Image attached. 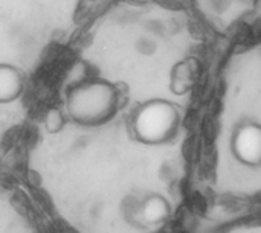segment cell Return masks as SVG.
<instances>
[{
  "mask_svg": "<svg viewBox=\"0 0 261 233\" xmlns=\"http://www.w3.org/2000/svg\"><path fill=\"white\" fill-rule=\"evenodd\" d=\"M64 127V114L58 108H50L44 116V128L47 133H60Z\"/></svg>",
  "mask_w": 261,
  "mask_h": 233,
  "instance_id": "52a82bcc",
  "label": "cell"
},
{
  "mask_svg": "<svg viewBox=\"0 0 261 233\" xmlns=\"http://www.w3.org/2000/svg\"><path fill=\"white\" fill-rule=\"evenodd\" d=\"M23 73L11 66L0 64V104H8L17 99L23 92Z\"/></svg>",
  "mask_w": 261,
  "mask_h": 233,
  "instance_id": "8992f818",
  "label": "cell"
},
{
  "mask_svg": "<svg viewBox=\"0 0 261 233\" xmlns=\"http://www.w3.org/2000/svg\"><path fill=\"white\" fill-rule=\"evenodd\" d=\"M231 151L234 157L246 166H260L261 127L257 122L246 121L236 127L231 137Z\"/></svg>",
  "mask_w": 261,
  "mask_h": 233,
  "instance_id": "3957f363",
  "label": "cell"
},
{
  "mask_svg": "<svg viewBox=\"0 0 261 233\" xmlns=\"http://www.w3.org/2000/svg\"><path fill=\"white\" fill-rule=\"evenodd\" d=\"M66 108L70 119L80 125H102L116 114L118 90L102 79L75 85L67 93Z\"/></svg>",
  "mask_w": 261,
  "mask_h": 233,
  "instance_id": "6da1fadb",
  "label": "cell"
},
{
  "mask_svg": "<svg viewBox=\"0 0 261 233\" xmlns=\"http://www.w3.org/2000/svg\"><path fill=\"white\" fill-rule=\"evenodd\" d=\"M171 205L161 194L147 195L128 217V221L141 229H151L165 224L171 217Z\"/></svg>",
  "mask_w": 261,
  "mask_h": 233,
  "instance_id": "277c9868",
  "label": "cell"
},
{
  "mask_svg": "<svg viewBox=\"0 0 261 233\" xmlns=\"http://www.w3.org/2000/svg\"><path fill=\"white\" fill-rule=\"evenodd\" d=\"M199 60L194 56H188L176 63L170 73V90L177 96L190 93L196 85L199 76Z\"/></svg>",
  "mask_w": 261,
  "mask_h": 233,
  "instance_id": "5b68a950",
  "label": "cell"
},
{
  "mask_svg": "<svg viewBox=\"0 0 261 233\" xmlns=\"http://www.w3.org/2000/svg\"><path fill=\"white\" fill-rule=\"evenodd\" d=\"M180 111L167 99H150L138 107L132 128L138 142L162 145L170 142L179 131Z\"/></svg>",
  "mask_w": 261,
  "mask_h": 233,
  "instance_id": "7a4b0ae2",
  "label": "cell"
}]
</instances>
